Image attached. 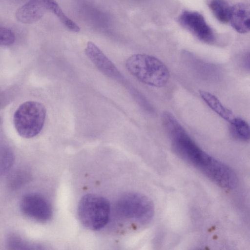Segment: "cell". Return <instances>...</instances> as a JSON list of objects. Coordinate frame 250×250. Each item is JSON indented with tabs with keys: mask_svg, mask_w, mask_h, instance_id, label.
Returning <instances> with one entry per match:
<instances>
[{
	"mask_svg": "<svg viewBox=\"0 0 250 250\" xmlns=\"http://www.w3.org/2000/svg\"><path fill=\"white\" fill-rule=\"evenodd\" d=\"M171 140L173 149L178 156L215 184L229 189L236 187L238 180L234 171L202 149L187 132L175 136Z\"/></svg>",
	"mask_w": 250,
	"mask_h": 250,
	"instance_id": "6da1fadb",
	"label": "cell"
},
{
	"mask_svg": "<svg viewBox=\"0 0 250 250\" xmlns=\"http://www.w3.org/2000/svg\"><path fill=\"white\" fill-rule=\"evenodd\" d=\"M127 71L143 83L162 87L168 82L170 74L167 66L158 58L145 54H135L125 61Z\"/></svg>",
	"mask_w": 250,
	"mask_h": 250,
	"instance_id": "7a4b0ae2",
	"label": "cell"
},
{
	"mask_svg": "<svg viewBox=\"0 0 250 250\" xmlns=\"http://www.w3.org/2000/svg\"><path fill=\"white\" fill-rule=\"evenodd\" d=\"M46 111L41 103L27 101L16 110L13 123L18 134L22 138L30 139L42 131L45 120Z\"/></svg>",
	"mask_w": 250,
	"mask_h": 250,
	"instance_id": "3957f363",
	"label": "cell"
},
{
	"mask_svg": "<svg viewBox=\"0 0 250 250\" xmlns=\"http://www.w3.org/2000/svg\"><path fill=\"white\" fill-rule=\"evenodd\" d=\"M110 212L108 201L93 194L83 196L78 205V213L81 223L90 230H99L107 223Z\"/></svg>",
	"mask_w": 250,
	"mask_h": 250,
	"instance_id": "277c9868",
	"label": "cell"
},
{
	"mask_svg": "<svg viewBox=\"0 0 250 250\" xmlns=\"http://www.w3.org/2000/svg\"><path fill=\"white\" fill-rule=\"evenodd\" d=\"M117 208L123 217L141 224L149 223L154 214L152 201L138 193H129L123 196L117 204Z\"/></svg>",
	"mask_w": 250,
	"mask_h": 250,
	"instance_id": "5b68a950",
	"label": "cell"
},
{
	"mask_svg": "<svg viewBox=\"0 0 250 250\" xmlns=\"http://www.w3.org/2000/svg\"><path fill=\"white\" fill-rule=\"evenodd\" d=\"M178 21L181 26L202 42L212 43L215 41L212 29L200 13L184 11L179 16Z\"/></svg>",
	"mask_w": 250,
	"mask_h": 250,
	"instance_id": "8992f818",
	"label": "cell"
},
{
	"mask_svg": "<svg viewBox=\"0 0 250 250\" xmlns=\"http://www.w3.org/2000/svg\"><path fill=\"white\" fill-rule=\"evenodd\" d=\"M20 207L24 216L37 222H46L52 216L49 202L38 193H29L24 195L21 200Z\"/></svg>",
	"mask_w": 250,
	"mask_h": 250,
	"instance_id": "52a82bcc",
	"label": "cell"
},
{
	"mask_svg": "<svg viewBox=\"0 0 250 250\" xmlns=\"http://www.w3.org/2000/svg\"><path fill=\"white\" fill-rule=\"evenodd\" d=\"M84 52L87 58L101 72L114 79L121 77L115 64L94 43L88 42Z\"/></svg>",
	"mask_w": 250,
	"mask_h": 250,
	"instance_id": "ba28073f",
	"label": "cell"
},
{
	"mask_svg": "<svg viewBox=\"0 0 250 250\" xmlns=\"http://www.w3.org/2000/svg\"><path fill=\"white\" fill-rule=\"evenodd\" d=\"M229 22L237 32L245 34L250 28V10L248 5L238 3L230 7Z\"/></svg>",
	"mask_w": 250,
	"mask_h": 250,
	"instance_id": "9c48e42d",
	"label": "cell"
},
{
	"mask_svg": "<svg viewBox=\"0 0 250 250\" xmlns=\"http://www.w3.org/2000/svg\"><path fill=\"white\" fill-rule=\"evenodd\" d=\"M47 10L38 0H30L16 11L17 20L24 24H31L40 20Z\"/></svg>",
	"mask_w": 250,
	"mask_h": 250,
	"instance_id": "30bf717a",
	"label": "cell"
},
{
	"mask_svg": "<svg viewBox=\"0 0 250 250\" xmlns=\"http://www.w3.org/2000/svg\"><path fill=\"white\" fill-rule=\"evenodd\" d=\"M199 93L202 99L209 108L222 118L229 124L235 119L236 116L233 112L226 107L215 96L204 90H199Z\"/></svg>",
	"mask_w": 250,
	"mask_h": 250,
	"instance_id": "8fae6325",
	"label": "cell"
},
{
	"mask_svg": "<svg viewBox=\"0 0 250 250\" xmlns=\"http://www.w3.org/2000/svg\"><path fill=\"white\" fill-rule=\"evenodd\" d=\"M38 0L43 3L47 10H49L53 13L58 18L62 23L68 29L74 32H80V27L76 23L67 16L55 0Z\"/></svg>",
	"mask_w": 250,
	"mask_h": 250,
	"instance_id": "7c38bea8",
	"label": "cell"
},
{
	"mask_svg": "<svg viewBox=\"0 0 250 250\" xmlns=\"http://www.w3.org/2000/svg\"><path fill=\"white\" fill-rule=\"evenodd\" d=\"M208 6L218 21L223 23L229 22L231 6L225 0H209Z\"/></svg>",
	"mask_w": 250,
	"mask_h": 250,
	"instance_id": "4fadbf2b",
	"label": "cell"
},
{
	"mask_svg": "<svg viewBox=\"0 0 250 250\" xmlns=\"http://www.w3.org/2000/svg\"><path fill=\"white\" fill-rule=\"evenodd\" d=\"M230 125L231 133L235 139L244 142L249 140L250 129L246 121L241 118L236 117Z\"/></svg>",
	"mask_w": 250,
	"mask_h": 250,
	"instance_id": "5bb4252c",
	"label": "cell"
},
{
	"mask_svg": "<svg viewBox=\"0 0 250 250\" xmlns=\"http://www.w3.org/2000/svg\"><path fill=\"white\" fill-rule=\"evenodd\" d=\"M15 40V36L11 30L0 26V45H11Z\"/></svg>",
	"mask_w": 250,
	"mask_h": 250,
	"instance_id": "9a60e30c",
	"label": "cell"
}]
</instances>
